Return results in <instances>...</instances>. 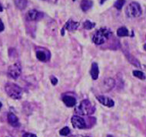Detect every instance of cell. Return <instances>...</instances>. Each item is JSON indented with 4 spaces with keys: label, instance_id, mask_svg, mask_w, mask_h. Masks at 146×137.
Segmentation results:
<instances>
[{
    "label": "cell",
    "instance_id": "cell-1",
    "mask_svg": "<svg viewBox=\"0 0 146 137\" xmlns=\"http://www.w3.org/2000/svg\"><path fill=\"white\" fill-rule=\"evenodd\" d=\"M111 31L109 29L106 28H102L95 33V35L92 37V41L96 45H102L108 40V38L111 35Z\"/></svg>",
    "mask_w": 146,
    "mask_h": 137
},
{
    "label": "cell",
    "instance_id": "cell-2",
    "mask_svg": "<svg viewBox=\"0 0 146 137\" xmlns=\"http://www.w3.org/2000/svg\"><path fill=\"white\" fill-rule=\"evenodd\" d=\"M5 90L9 97L14 100H19L22 97L23 90L19 86L13 83H8L5 87Z\"/></svg>",
    "mask_w": 146,
    "mask_h": 137
},
{
    "label": "cell",
    "instance_id": "cell-3",
    "mask_svg": "<svg viewBox=\"0 0 146 137\" xmlns=\"http://www.w3.org/2000/svg\"><path fill=\"white\" fill-rule=\"evenodd\" d=\"M95 110H96V108L93 107V105L92 104V103L89 100H84L76 107L75 111L78 114L86 116V115L92 114L95 112Z\"/></svg>",
    "mask_w": 146,
    "mask_h": 137
},
{
    "label": "cell",
    "instance_id": "cell-4",
    "mask_svg": "<svg viewBox=\"0 0 146 137\" xmlns=\"http://www.w3.org/2000/svg\"><path fill=\"white\" fill-rule=\"evenodd\" d=\"M125 14L129 18L139 17L141 15V5L136 2H132L126 8Z\"/></svg>",
    "mask_w": 146,
    "mask_h": 137
},
{
    "label": "cell",
    "instance_id": "cell-5",
    "mask_svg": "<svg viewBox=\"0 0 146 137\" xmlns=\"http://www.w3.org/2000/svg\"><path fill=\"white\" fill-rule=\"evenodd\" d=\"M22 73V66L20 63H15L8 68V74L13 79H17Z\"/></svg>",
    "mask_w": 146,
    "mask_h": 137
},
{
    "label": "cell",
    "instance_id": "cell-6",
    "mask_svg": "<svg viewBox=\"0 0 146 137\" xmlns=\"http://www.w3.org/2000/svg\"><path fill=\"white\" fill-rule=\"evenodd\" d=\"M72 126L76 129H85L86 127V121L83 118H82L79 116H73L72 117Z\"/></svg>",
    "mask_w": 146,
    "mask_h": 137
},
{
    "label": "cell",
    "instance_id": "cell-7",
    "mask_svg": "<svg viewBox=\"0 0 146 137\" xmlns=\"http://www.w3.org/2000/svg\"><path fill=\"white\" fill-rule=\"evenodd\" d=\"M26 18L29 21H38L43 18V13L35 9H31L26 14Z\"/></svg>",
    "mask_w": 146,
    "mask_h": 137
},
{
    "label": "cell",
    "instance_id": "cell-8",
    "mask_svg": "<svg viewBox=\"0 0 146 137\" xmlns=\"http://www.w3.org/2000/svg\"><path fill=\"white\" fill-rule=\"evenodd\" d=\"M79 25H80L79 22H75L72 19H69L66 23V25L63 28L62 31V35H64V30H68L69 32H72V31H75L76 29H78V28L79 27Z\"/></svg>",
    "mask_w": 146,
    "mask_h": 137
},
{
    "label": "cell",
    "instance_id": "cell-9",
    "mask_svg": "<svg viewBox=\"0 0 146 137\" xmlns=\"http://www.w3.org/2000/svg\"><path fill=\"white\" fill-rule=\"evenodd\" d=\"M97 99L99 101V103H101L102 104L106 106V107H112L115 105V103L112 100V99L108 97H106V96H98Z\"/></svg>",
    "mask_w": 146,
    "mask_h": 137
},
{
    "label": "cell",
    "instance_id": "cell-10",
    "mask_svg": "<svg viewBox=\"0 0 146 137\" xmlns=\"http://www.w3.org/2000/svg\"><path fill=\"white\" fill-rule=\"evenodd\" d=\"M8 122L13 127H17L19 126V119L13 113H8Z\"/></svg>",
    "mask_w": 146,
    "mask_h": 137
},
{
    "label": "cell",
    "instance_id": "cell-11",
    "mask_svg": "<svg viewBox=\"0 0 146 137\" xmlns=\"http://www.w3.org/2000/svg\"><path fill=\"white\" fill-rule=\"evenodd\" d=\"M62 101L68 107H73L76 104V99L72 96H65L63 97Z\"/></svg>",
    "mask_w": 146,
    "mask_h": 137
},
{
    "label": "cell",
    "instance_id": "cell-12",
    "mask_svg": "<svg viewBox=\"0 0 146 137\" xmlns=\"http://www.w3.org/2000/svg\"><path fill=\"white\" fill-rule=\"evenodd\" d=\"M103 84H104V90L106 91H109L111 90L115 85V81L114 79L112 78H108L103 81Z\"/></svg>",
    "mask_w": 146,
    "mask_h": 137
},
{
    "label": "cell",
    "instance_id": "cell-13",
    "mask_svg": "<svg viewBox=\"0 0 146 137\" xmlns=\"http://www.w3.org/2000/svg\"><path fill=\"white\" fill-rule=\"evenodd\" d=\"M91 76L93 80H97L98 77V74H99V70H98V64L96 63H93L92 65V67H91Z\"/></svg>",
    "mask_w": 146,
    "mask_h": 137
},
{
    "label": "cell",
    "instance_id": "cell-14",
    "mask_svg": "<svg viewBox=\"0 0 146 137\" xmlns=\"http://www.w3.org/2000/svg\"><path fill=\"white\" fill-rule=\"evenodd\" d=\"M93 5V2L91 0H82L81 3V9L84 12H87L90 9Z\"/></svg>",
    "mask_w": 146,
    "mask_h": 137
},
{
    "label": "cell",
    "instance_id": "cell-15",
    "mask_svg": "<svg viewBox=\"0 0 146 137\" xmlns=\"http://www.w3.org/2000/svg\"><path fill=\"white\" fill-rule=\"evenodd\" d=\"M14 3L17 9H19V10H23L28 5V1L27 0H14Z\"/></svg>",
    "mask_w": 146,
    "mask_h": 137
},
{
    "label": "cell",
    "instance_id": "cell-16",
    "mask_svg": "<svg viewBox=\"0 0 146 137\" xmlns=\"http://www.w3.org/2000/svg\"><path fill=\"white\" fill-rule=\"evenodd\" d=\"M36 57L38 58V60L41 61H43V62L47 61L49 59V57H48L47 54L45 51H38L36 52Z\"/></svg>",
    "mask_w": 146,
    "mask_h": 137
},
{
    "label": "cell",
    "instance_id": "cell-17",
    "mask_svg": "<svg viewBox=\"0 0 146 137\" xmlns=\"http://www.w3.org/2000/svg\"><path fill=\"white\" fill-rule=\"evenodd\" d=\"M117 35H118V37H126V36H129V32L128 30V28L125 27V26L119 28L118 30H117Z\"/></svg>",
    "mask_w": 146,
    "mask_h": 137
},
{
    "label": "cell",
    "instance_id": "cell-18",
    "mask_svg": "<svg viewBox=\"0 0 146 137\" xmlns=\"http://www.w3.org/2000/svg\"><path fill=\"white\" fill-rule=\"evenodd\" d=\"M95 26H96V23L92 22L89 20H86V22L83 23V28L85 29H87V30H90L92 28H93Z\"/></svg>",
    "mask_w": 146,
    "mask_h": 137
},
{
    "label": "cell",
    "instance_id": "cell-19",
    "mask_svg": "<svg viewBox=\"0 0 146 137\" xmlns=\"http://www.w3.org/2000/svg\"><path fill=\"white\" fill-rule=\"evenodd\" d=\"M125 0H117L115 3H114V6L118 10H121L123 5H125Z\"/></svg>",
    "mask_w": 146,
    "mask_h": 137
},
{
    "label": "cell",
    "instance_id": "cell-20",
    "mask_svg": "<svg viewBox=\"0 0 146 137\" xmlns=\"http://www.w3.org/2000/svg\"><path fill=\"white\" fill-rule=\"evenodd\" d=\"M133 75L135 77L141 79V80H145V74L143 72L140 71V70H134Z\"/></svg>",
    "mask_w": 146,
    "mask_h": 137
},
{
    "label": "cell",
    "instance_id": "cell-21",
    "mask_svg": "<svg viewBox=\"0 0 146 137\" xmlns=\"http://www.w3.org/2000/svg\"><path fill=\"white\" fill-rule=\"evenodd\" d=\"M69 133H70V129L67 126L64 127L59 131V134L62 135V136H67L69 135Z\"/></svg>",
    "mask_w": 146,
    "mask_h": 137
},
{
    "label": "cell",
    "instance_id": "cell-22",
    "mask_svg": "<svg viewBox=\"0 0 146 137\" xmlns=\"http://www.w3.org/2000/svg\"><path fill=\"white\" fill-rule=\"evenodd\" d=\"M128 59H129V61H130V62H131L133 65H135V66H136V67H140V64H139V61L136 60L135 57L129 55V56H128Z\"/></svg>",
    "mask_w": 146,
    "mask_h": 137
},
{
    "label": "cell",
    "instance_id": "cell-23",
    "mask_svg": "<svg viewBox=\"0 0 146 137\" xmlns=\"http://www.w3.org/2000/svg\"><path fill=\"white\" fill-rule=\"evenodd\" d=\"M50 80L52 85H56L57 84V83H58V79H57L56 77H54V76H52V77H50Z\"/></svg>",
    "mask_w": 146,
    "mask_h": 137
},
{
    "label": "cell",
    "instance_id": "cell-24",
    "mask_svg": "<svg viewBox=\"0 0 146 137\" xmlns=\"http://www.w3.org/2000/svg\"><path fill=\"white\" fill-rule=\"evenodd\" d=\"M23 137H37L35 134H33V133H25L23 135Z\"/></svg>",
    "mask_w": 146,
    "mask_h": 137
},
{
    "label": "cell",
    "instance_id": "cell-25",
    "mask_svg": "<svg viewBox=\"0 0 146 137\" xmlns=\"http://www.w3.org/2000/svg\"><path fill=\"white\" fill-rule=\"evenodd\" d=\"M4 28H5V27H4V24L3 23L2 20L0 19V32H3V31L4 30Z\"/></svg>",
    "mask_w": 146,
    "mask_h": 137
},
{
    "label": "cell",
    "instance_id": "cell-26",
    "mask_svg": "<svg viewBox=\"0 0 146 137\" xmlns=\"http://www.w3.org/2000/svg\"><path fill=\"white\" fill-rule=\"evenodd\" d=\"M69 137H89L87 136H82V135H75V136H71Z\"/></svg>",
    "mask_w": 146,
    "mask_h": 137
},
{
    "label": "cell",
    "instance_id": "cell-27",
    "mask_svg": "<svg viewBox=\"0 0 146 137\" xmlns=\"http://www.w3.org/2000/svg\"><path fill=\"white\" fill-rule=\"evenodd\" d=\"M3 5H1V3H0V12H3Z\"/></svg>",
    "mask_w": 146,
    "mask_h": 137
},
{
    "label": "cell",
    "instance_id": "cell-28",
    "mask_svg": "<svg viewBox=\"0 0 146 137\" xmlns=\"http://www.w3.org/2000/svg\"><path fill=\"white\" fill-rule=\"evenodd\" d=\"M106 1H107V0H101V1H100V4H103L104 3H105V2H106Z\"/></svg>",
    "mask_w": 146,
    "mask_h": 137
},
{
    "label": "cell",
    "instance_id": "cell-29",
    "mask_svg": "<svg viewBox=\"0 0 146 137\" xmlns=\"http://www.w3.org/2000/svg\"><path fill=\"white\" fill-rule=\"evenodd\" d=\"M2 107H3V104H2V103L0 102V110H1V108H2Z\"/></svg>",
    "mask_w": 146,
    "mask_h": 137
},
{
    "label": "cell",
    "instance_id": "cell-30",
    "mask_svg": "<svg viewBox=\"0 0 146 137\" xmlns=\"http://www.w3.org/2000/svg\"><path fill=\"white\" fill-rule=\"evenodd\" d=\"M144 49L146 51V44H145V45H144Z\"/></svg>",
    "mask_w": 146,
    "mask_h": 137
},
{
    "label": "cell",
    "instance_id": "cell-31",
    "mask_svg": "<svg viewBox=\"0 0 146 137\" xmlns=\"http://www.w3.org/2000/svg\"><path fill=\"white\" fill-rule=\"evenodd\" d=\"M73 1H76V0H73Z\"/></svg>",
    "mask_w": 146,
    "mask_h": 137
}]
</instances>
